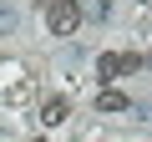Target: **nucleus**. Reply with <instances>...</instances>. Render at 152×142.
Returning a JSON list of instances; mask_svg holds the SVG:
<instances>
[{
  "instance_id": "1",
  "label": "nucleus",
  "mask_w": 152,
  "mask_h": 142,
  "mask_svg": "<svg viewBox=\"0 0 152 142\" xmlns=\"http://www.w3.org/2000/svg\"><path fill=\"white\" fill-rule=\"evenodd\" d=\"M51 20V36H76V26H81V5L76 0H56V5L46 10Z\"/></svg>"
},
{
  "instance_id": "2",
  "label": "nucleus",
  "mask_w": 152,
  "mask_h": 142,
  "mask_svg": "<svg viewBox=\"0 0 152 142\" xmlns=\"http://www.w3.org/2000/svg\"><path fill=\"white\" fill-rule=\"evenodd\" d=\"M66 117H71V102H66V97H51V102L41 107V122H46V127H61Z\"/></svg>"
},
{
  "instance_id": "3",
  "label": "nucleus",
  "mask_w": 152,
  "mask_h": 142,
  "mask_svg": "<svg viewBox=\"0 0 152 142\" xmlns=\"http://www.w3.org/2000/svg\"><path fill=\"white\" fill-rule=\"evenodd\" d=\"M127 107H132V102H127L117 86H102V91H96V112H127Z\"/></svg>"
},
{
  "instance_id": "4",
  "label": "nucleus",
  "mask_w": 152,
  "mask_h": 142,
  "mask_svg": "<svg viewBox=\"0 0 152 142\" xmlns=\"http://www.w3.org/2000/svg\"><path fill=\"white\" fill-rule=\"evenodd\" d=\"M96 76H102V86H107L112 76H122V56H117V51H102V61H96Z\"/></svg>"
},
{
  "instance_id": "5",
  "label": "nucleus",
  "mask_w": 152,
  "mask_h": 142,
  "mask_svg": "<svg viewBox=\"0 0 152 142\" xmlns=\"http://www.w3.org/2000/svg\"><path fill=\"white\" fill-rule=\"evenodd\" d=\"M81 15H91V20H107V15H112V0H86V5H81Z\"/></svg>"
},
{
  "instance_id": "6",
  "label": "nucleus",
  "mask_w": 152,
  "mask_h": 142,
  "mask_svg": "<svg viewBox=\"0 0 152 142\" xmlns=\"http://www.w3.org/2000/svg\"><path fill=\"white\" fill-rule=\"evenodd\" d=\"M132 71H142V56H132V51H122V76H132Z\"/></svg>"
},
{
  "instance_id": "7",
  "label": "nucleus",
  "mask_w": 152,
  "mask_h": 142,
  "mask_svg": "<svg viewBox=\"0 0 152 142\" xmlns=\"http://www.w3.org/2000/svg\"><path fill=\"white\" fill-rule=\"evenodd\" d=\"M147 66H152V51H147Z\"/></svg>"
},
{
  "instance_id": "8",
  "label": "nucleus",
  "mask_w": 152,
  "mask_h": 142,
  "mask_svg": "<svg viewBox=\"0 0 152 142\" xmlns=\"http://www.w3.org/2000/svg\"><path fill=\"white\" fill-rule=\"evenodd\" d=\"M147 117H152V107H147Z\"/></svg>"
},
{
  "instance_id": "9",
  "label": "nucleus",
  "mask_w": 152,
  "mask_h": 142,
  "mask_svg": "<svg viewBox=\"0 0 152 142\" xmlns=\"http://www.w3.org/2000/svg\"><path fill=\"white\" fill-rule=\"evenodd\" d=\"M31 142H41V137H31Z\"/></svg>"
},
{
  "instance_id": "10",
  "label": "nucleus",
  "mask_w": 152,
  "mask_h": 142,
  "mask_svg": "<svg viewBox=\"0 0 152 142\" xmlns=\"http://www.w3.org/2000/svg\"><path fill=\"white\" fill-rule=\"evenodd\" d=\"M137 5H142V0H137Z\"/></svg>"
}]
</instances>
